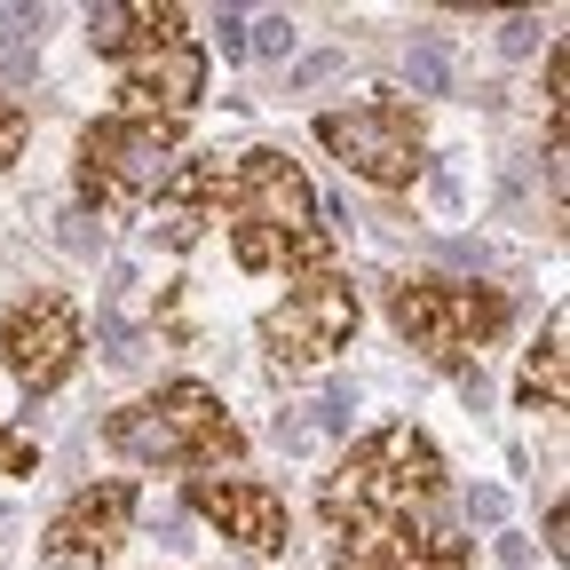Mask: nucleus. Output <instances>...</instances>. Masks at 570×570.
<instances>
[{
  "label": "nucleus",
  "instance_id": "nucleus-1",
  "mask_svg": "<svg viewBox=\"0 0 570 570\" xmlns=\"http://www.w3.org/2000/svg\"><path fill=\"white\" fill-rule=\"evenodd\" d=\"M223 223H230L238 269H285V277L333 269V230L317 214V190L285 151H238L230 159Z\"/></svg>",
  "mask_w": 570,
  "mask_h": 570
},
{
  "label": "nucleus",
  "instance_id": "nucleus-2",
  "mask_svg": "<svg viewBox=\"0 0 570 570\" xmlns=\"http://www.w3.org/2000/svg\"><path fill=\"white\" fill-rule=\"evenodd\" d=\"M436 491H444L436 444H428L420 428L389 420V428H373L365 444H348V460L317 491V508H325L333 531H348V523H412Z\"/></svg>",
  "mask_w": 570,
  "mask_h": 570
},
{
  "label": "nucleus",
  "instance_id": "nucleus-3",
  "mask_svg": "<svg viewBox=\"0 0 570 570\" xmlns=\"http://www.w3.org/2000/svg\"><path fill=\"white\" fill-rule=\"evenodd\" d=\"M104 444L142 460V468H223L246 452L238 420L223 412L206 381H167L159 396H135L104 420Z\"/></svg>",
  "mask_w": 570,
  "mask_h": 570
},
{
  "label": "nucleus",
  "instance_id": "nucleus-4",
  "mask_svg": "<svg viewBox=\"0 0 570 570\" xmlns=\"http://www.w3.org/2000/svg\"><path fill=\"white\" fill-rule=\"evenodd\" d=\"M515 302L499 285H468V277H404L389 285V325L428 356V365H468L508 333Z\"/></svg>",
  "mask_w": 570,
  "mask_h": 570
},
{
  "label": "nucleus",
  "instance_id": "nucleus-5",
  "mask_svg": "<svg viewBox=\"0 0 570 570\" xmlns=\"http://www.w3.org/2000/svg\"><path fill=\"white\" fill-rule=\"evenodd\" d=\"M175 142H183V127H167V119H127V111L96 119L80 135V198L104 214H142L159 198V183L175 175Z\"/></svg>",
  "mask_w": 570,
  "mask_h": 570
},
{
  "label": "nucleus",
  "instance_id": "nucleus-6",
  "mask_svg": "<svg viewBox=\"0 0 570 570\" xmlns=\"http://www.w3.org/2000/svg\"><path fill=\"white\" fill-rule=\"evenodd\" d=\"M317 142L373 190H412L428 167V135L420 111L404 96H373V104H348V111H317Z\"/></svg>",
  "mask_w": 570,
  "mask_h": 570
},
{
  "label": "nucleus",
  "instance_id": "nucleus-7",
  "mask_svg": "<svg viewBox=\"0 0 570 570\" xmlns=\"http://www.w3.org/2000/svg\"><path fill=\"white\" fill-rule=\"evenodd\" d=\"M348 333H356V285L341 269L294 277V285H285V302H269V317H262V348L277 356L285 373L333 365V356L348 348Z\"/></svg>",
  "mask_w": 570,
  "mask_h": 570
},
{
  "label": "nucleus",
  "instance_id": "nucleus-8",
  "mask_svg": "<svg viewBox=\"0 0 570 570\" xmlns=\"http://www.w3.org/2000/svg\"><path fill=\"white\" fill-rule=\"evenodd\" d=\"M80 348H88V333H80V309L63 294H32V302H17L0 317V365H9V381L32 389V396L63 389L71 365H80Z\"/></svg>",
  "mask_w": 570,
  "mask_h": 570
},
{
  "label": "nucleus",
  "instance_id": "nucleus-9",
  "mask_svg": "<svg viewBox=\"0 0 570 570\" xmlns=\"http://www.w3.org/2000/svg\"><path fill=\"white\" fill-rule=\"evenodd\" d=\"M127 523H135V483L127 475L88 483V491H71L63 508H56L40 554H48V570H104L127 547Z\"/></svg>",
  "mask_w": 570,
  "mask_h": 570
},
{
  "label": "nucleus",
  "instance_id": "nucleus-10",
  "mask_svg": "<svg viewBox=\"0 0 570 570\" xmlns=\"http://www.w3.org/2000/svg\"><path fill=\"white\" fill-rule=\"evenodd\" d=\"M198 96H206V56H198V40L142 48V56L119 63V111H127V119H167V127H183V119L198 111Z\"/></svg>",
  "mask_w": 570,
  "mask_h": 570
},
{
  "label": "nucleus",
  "instance_id": "nucleus-11",
  "mask_svg": "<svg viewBox=\"0 0 570 570\" xmlns=\"http://www.w3.org/2000/svg\"><path fill=\"white\" fill-rule=\"evenodd\" d=\"M190 508L223 531L230 547L246 554H277L285 539H294V515H285V499L254 475H190Z\"/></svg>",
  "mask_w": 570,
  "mask_h": 570
},
{
  "label": "nucleus",
  "instance_id": "nucleus-12",
  "mask_svg": "<svg viewBox=\"0 0 570 570\" xmlns=\"http://www.w3.org/2000/svg\"><path fill=\"white\" fill-rule=\"evenodd\" d=\"M333 570H468V539L428 523H348Z\"/></svg>",
  "mask_w": 570,
  "mask_h": 570
},
{
  "label": "nucleus",
  "instance_id": "nucleus-13",
  "mask_svg": "<svg viewBox=\"0 0 570 570\" xmlns=\"http://www.w3.org/2000/svg\"><path fill=\"white\" fill-rule=\"evenodd\" d=\"M223 198H230V159L214 151V159H175V175L159 183V198L142 214H151V230L167 246H190L206 223H223Z\"/></svg>",
  "mask_w": 570,
  "mask_h": 570
},
{
  "label": "nucleus",
  "instance_id": "nucleus-14",
  "mask_svg": "<svg viewBox=\"0 0 570 570\" xmlns=\"http://www.w3.org/2000/svg\"><path fill=\"white\" fill-rule=\"evenodd\" d=\"M88 40H96L111 63H127V56H142V48L190 40V17L175 9V0H119V9H96V17H88Z\"/></svg>",
  "mask_w": 570,
  "mask_h": 570
},
{
  "label": "nucleus",
  "instance_id": "nucleus-15",
  "mask_svg": "<svg viewBox=\"0 0 570 570\" xmlns=\"http://www.w3.org/2000/svg\"><path fill=\"white\" fill-rule=\"evenodd\" d=\"M562 333H570V325H562V317H547L539 348L523 356V381H515V396H523V404H547V412H554V404L570 396V381H562Z\"/></svg>",
  "mask_w": 570,
  "mask_h": 570
},
{
  "label": "nucleus",
  "instance_id": "nucleus-16",
  "mask_svg": "<svg viewBox=\"0 0 570 570\" xmlns=\"http://www.w3.org/2000/svg\"><path fill=\"white\" fill-rule=\"evenodd\" d=\"M24 135H32L24 104H9V96H0V167H17V151H24Z\"/></svg>",
  "mask_w": 570,
  "mask_h": 570
},
{
  "label": "nucleus",
  "instance_id": "nucleus-17",
  "mask_svg": "<svg viewBox=\"0 0 570 570\" xmlns=\"http://www.w3.org/2000/svg\"><path fill=\"white\" fill-rule=\"evenodd\" d=\"M32 468H40V444H24V436L0 428V475H32Z\"/></svg>",
  "mask_w": 570,
  "mask_h": 570
}]
</instances>
